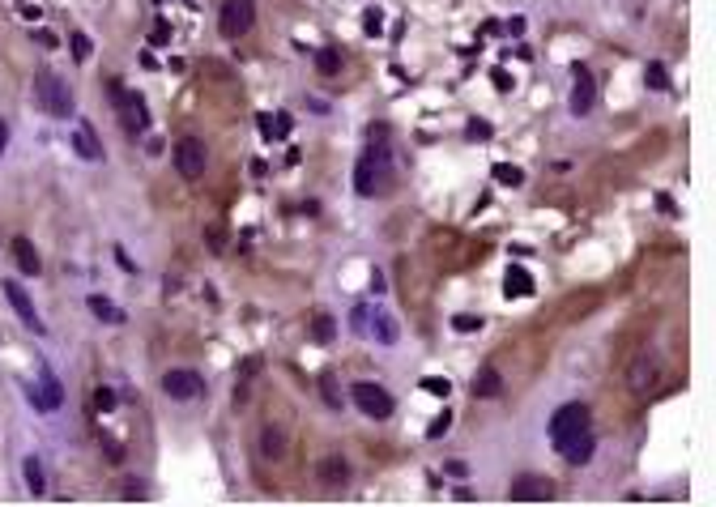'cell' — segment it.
<instances>
[{
  "mask_svg": "<svg viewBox=\"0 0 716 507\" xmlns=\"http://www.w3.org/2000/svg\"><path fill=\"white\" fill-rule=\"evenodd\" d=\"M354 188L363 196H389L397 188V158H393L389 124H371V141H367V154L358 158Z\"/></svg>",
  "mask_w": 716,
  "mask_h": 507,
  "instance_id": "1",
  "label": "cell"
},
{
  "mask_svg": "<svg viewBox=\"0 0 716 507\" xmlns=\"http://www.w3.org/2000/svg\"><path fill=\"white\" fill-rule=\"evenodd\" d=\"M34 102L47 111V116H56V120H69V116H73V90H69L65 77H56L51 69H39V73H34Z\"/></svg>",
  "mask_w": 716,
  "mask_h": 507,
  "instance_id": "2",
  "label": "cell"
},
{
  "mask_svg": "<svg viewBox=\"0 0 716 507\" xmlns=\"http://www.w3.org/2000/svg\"><path fill=\"white\" fill-rule=\"evenodd\" d=\"M112 94H116V111H120V124H124V133H128V137L145 133V128H149L145 98H141V94H133V90H124L120 81H112Z\"/></svg>",
  "mask_w": 716,
  "mask_h": 507,
  "instance_id": "3",
  "label": "cell"
},
{
  "mask_svg": "<svg viewBox=\"0 0 716 507\" xmlns=\"http://www.w3.org/2000/svg\"><path fill=\"white\" fill-rule=\"evenodd\" d=\"M584 431H588V405H580V401L555 410V418H550V439H555V447H563L567 439H576Z\"/></svg>",
  "mask_w": 716,
  "mask_h": 507,
  "instance_id": "4",
  "label": "cell"
},
{
  "mask_svg": "<svg viewBox=\"0 0 716 507\" xmlns=\"http://www.w3.org/2000/svg\"><path fill=\"white\" fill-rule=\"evenodd\" d=\"M256 22V5L252 0H222V13H217V30H222L227 39H239L248 34Z\"/></svg>",
  "mask_w": 716,
  "mask_h": 507,
  "instance_id": "5",
  "label": "cell"
},
{
  "mask_svg": "<svg viewBox=\"0 0 716 507\" xmlns=\"http://www.w3.org/2000/svg\"><path fill=\"white\" fill-rule=\"evenodd\" d=\"M350 397H354V405L367 414V418H375V422H384V418H393V397H389V392H384L379 384H354L350 388Z\"/></svg>",
  "mask_w": 716,
  "mask_h": 507,
  "instance_id": "6",
  "label": "cell"
},
{
  "mask_svg": "<svg viewBox=\"0 0 716 507\" xmlns=\"http://www.w3.org/2000/svg\"><path fill=\"white\" fill-rule=\"evenodd\" d=\"M205 162H209V154H205V141H201V137H180V141H175V171H180L184 180H201V175H205Z\"/></svg>",
  "mask_w": 716,
  "mask_h": 507,
  "instance_id": "7",
  "label": "cell"
},
{
  "mask_svg": "<svg viewBox=\"0 0 716 507\" xmlns=\"http://www.w3.org/2000/svg\"><path fill=\"white\" fill-rule=\"evenodd\" d=\"M162 392H167L171 401H196V397H205V379L196 375V371H167L162 375Z\"/></svg>",
  "mask_w": 716,
  "mask_h": 507,
  "instance_id": "8",
  "label": "cell"
},
{
  "mask_svg": "<svg viewBox=\"0 0 716 507\" xmlns=\"http://www.w3.org/2000/svg\"><path fill=\"white\" fill-rule=\"evenodd\" d=\"M60 401H65L60 379L43 371V375H39V384H30V405H34L39 414H51V410H60Z\"/></svg>",
  "mask_w": 716,
  "mask_h": 507,
  "instance_id": "9",
  "label": "cell"
},
{
  "mask_svg": "<svg viewBox=\"0 0 716 507\" xmlns=\"http://www.w3.org/2000/svg\"><path fill=\"white\" fill-rule=\"evenodd\" d=\"M5 299H9V303H13V311H18V320H22V324H26V328H34V332H39V337H43V332H47V324H43V320H39V311H34V303H30V295H26V290H22V286H18V281H5Z\"/></svg>",
  "mask_w": 716,
  "mask_h": 507,
  "instance_id": "10",
  "label": "cell"
},
{
  "mask_svg": "<svg viewBox=\"0 0 716 507\" xmlns=\"http://www.w3.org/2000/svg\"><path fill=\"white\" fill-rule=\"evenodd\" d=\"M597 102V86H593V73L584 65H576V86H572V111L576 116H588Z\"/></svg>",
  "mask_w": 716,
  "mask_h": 507,
  "instance_id": "11",
  "label": "cell"
},
{
  "mask_svg": "<svg viewBox=\"0 0 716 507\" xmlns=\"http://www.w3.org/2000/svg\"><path fill=\"white\" fill-rule=\"evenodd\" d=\"M73 149L86 158V162H102V141H98V133H94V124H77L73 128Z\"/></svg>",
  "mask_w": 716,
  "mask_h": 507,
  "instance_id": "12",
  "label": "cell"
},
{
  "mask_svg": "<svg viewBox=\"0 0 716 507\" xmlns=\"http://www.w3.org/2000/svg\"><path fill=\"white\" fill-rule=\"evenodd\" d=\"M316 473H320V482H324V486H346V482H350V461H346L342 452H333V457H324V461H320V469H316Z\"/></svg>",
  "mask_w": 716,
  "mask_h": 507,
  "instance_id": "13",
  "label": "cell"
},
{
  "mask_svg": "<svg viewBox=\"0 0 716 507\" xmlns=\"http://www.w3.org/2000/svg\"><path fill=\"white\" fill-rule=\"evenodd\" d=\"M555 494V486H550L546 478H537V473H525L516 486H512V499L516 503H525V499H550Z\"/></svg>",
  "mask_w": 716,
  "mask_h": 507,
  "instance_id": "14",
  "label": "cell"
},
{
  "mask_svg": "<svg viewBox=\"0 0 716 507\" xmlns=\"http://www.w3.org/2000/svg\"><path fill=\"white\" fill-rule=\"evenodd\" d=\"M13 260H18V269H22L26 277H39V273H43V260H39V252H34V243H30L26 235L13 239Z\"/></svg>",
  "mask_w": 716,
  "mask_h": 507,
  "instance_id": "15",
  "label": "cell"
},
{
  "mask_svg": "<svg viewBox=\"0 0 716 507\" xmlns=\"http://www.w3.org/2000/svg\"><path fill=\"white\" fill-rule=\"evenodd\" d=\"M371 332H375V342H379V346H397V337H401L397 320L384 311V307H375V316H371Z\"/></svg>",
  "mask_w": 716,
  "mask_h": 507,
  "instance_id": "16",
  "label": "cell"
},
{
  "mask_svg": "<svg viewBox=\"0 0 716 507\" xmlns=\"http://www.w3.org/2000/svg\"><path fill=\"white\" fill-rule=\"evenodd\" d=\"M504 295H508V299H529V295H533V277H529V269H520V264L508 269V277H504Z\"/></svg>",
  "mask_w": 716,
  "mask_h": 507,
  "instance_id": "17",
  "label": "cell"
},
{
  "mask_svg": "<svg viewBox=\"0 0 716 507\" xmlns=\"http://www.w3.org/2000/svg\"><path fill=\"white\" fill-rule=\"evenodd\" d=\"M311 342H316V346H333V342H337V320L328 316V311H316V316H311Z\"/></svg>",
  "mask_w": 716,
  "mask_h": 507,
  "instance_id": "18",
  "label": "cell"
},
{
  "mask_svg": "<svg viewBox=\"0 0 716 507\" xmlns=\"http://www.w3.org/2000/svg\"><path fill=\"white\" fill-rule=\"evenodd\" d=\"M499 392H504V375L494 367H482L473 379V397H499Z\"/></svg>",
  "mask_w": 716,
  "mask_h": 507,
  "instance_id": "19",
  "label": "cell"
},
{
  "mask_svg": "<svg viewBox=\"0 0 716 507\" xmlns=\"http://www.w3.org/2000/svg\"><path fill=\"white\" fill-rule=\"evenodd\" d=\"M559 452H563V457H567L572 465H584V461L593 457V435L584 431V435H576V439H567V443L559 447Z\"/></svg>",
  "mask_w": 716,
  "mask_h": 507,
  "instance_id": "20",
  "label": "cell"
},
{
  "mask_svg": "<svg viewBox=\"0 0 716 507\" xmlns=\"http://www.w3.org/2000/svg\"><path fill=\"white\" fill-rule=\"evenodd\" d=\"M260 452H264L269 461H282V457H286V439H282V431L264 426V431H260Z\"/></svg>",
  "mask_w": 716,
  "mask_h": 507,
  "instance_id": "21",
  "label": "cell"
},
{
  "mask_svg": "<svg viewBox=\"0 0 716 507\" xmlns=\"http://www.w3.org/2000/svg\"><path fill=\"white\" fill-rule=\"evenodd\" d=\"M90 311H94L98 320H107V324H120V320H124V311H120L112 299H102V295H90Z\"/></svg>",
  "mask_w": 716,
  "mask_h": 507,
  "instance_id": "22",
  "label": "cell"
},
{
  "mask_svg": "<svg viewBox=\"0 0 716 507\" xmlns=\"http://www.w3.org/2000/svg\"><path fill=\"white\" fill-rule=\"evenodd\" d=\"M22 473H26V490H30V494H43L47 478H43V465H39V457H26V461H22Z\"/></svg>",
  "mask_w": 716,
  "mask_h": 507,
  "instance_id": "23",
  "label": "cell"
},
{
  "mask_svg": "<svg viewBox=\"0 0 716 507\" xmlns=\"http://www.w3.org/2000/svg\"><path fill=\"white\" fill-rule=\"evenodd\" d=\"M316 69H320L324 77H333V73L342 69V51H337V47H320V51H316Z\"/></svg>",
  "mask_w": 716,
  "mask_h": 507,
  "instance_id": "24",
  "label": "cell"
},
{
  "mask_svg": "<svg viewBox=\"0 0 716 507\" xmlns=\"http://www.w3.org/2000/svg\"><path fill=\"white\" fill-rule=\"evenodd\" d=\"M320 392H324V401L333 405V410H342V384H337V375H333V371H324V375H320Z\"/></svg>",
  "mask_w": 716,
  "mask_h": 507,
  "instance_id": "25",
  "label": "cell"
},
{
  "mask_svg": "<svg viewBox=\"0 0 716 507\" xmlns=\"http://www.w3.org/2000/svg\"><path fill=\"white\" fill-rule=\"evenodd\" d=\"M494 180L508 184V188H520V184H525V171H520L516 162H499V166H494Z\"/></svg>",
  "mask_w": 716,
  "mask_h": 507,
  "instance_id": "26",
  "label": "cell"
},
{
  "mask_svg": "<svg viewBox=\"0 0 716 507\" xmlns=\"http://www.w3.org/2000/svg\"><path fill=\"white\" fill-rule=\"evenodd\" d=\"M656 384V367L652 363H635V371H631V388L635 392H644V388H652Z\"/></svg>",
  "mask_w": 716,
  "mask_h": 507,
  "instance_id": "27",
  "label": "cell"
},
{
  "mask_svg": "<svg viewBox=\"0 0 716 507\" xmlns=\"http://www.w3.org/2000/svg\"><path fill=\"white\" fill-rule=\"evenodd\" d=\"M644 81H648V90H670L666 65H648V69H644Z\"/></svg>",
  "mask_w": 716,
  "mask_h": 507,
  "instance_id": "28",
  "label": "cell"
},
{
  "mask_svg": "<svg viewBox=\"0 0 716 507\" xmlns=\"http://www.w3.org/2000/svg\"><path fill=\"white\" fill-rule=\"evenodd\" d=\"M94 410H98V414H112V410H116V392H112V388H98V392H94Z\"/></svg>",
  "mask_w": 716,
  "mask_h": 507,
  "instance_id": "29",
  "label": "cell"
},
{
  "mask_svg": "<svg viewBox=\"0 0 716 507\" xmlns=\"http://www.w3.org/2000/svg\"><path fill=\"white\" fill-rule=\"evenodd\" d=\"M69 43H73V60H90V39H86L81 30H73Z\"/></svg>",
  "mask_w": 716,
  "mask_h": 507,
  "instance_id": "30",
  "label": "cell"
},
{
  "mask_svg": "<svg viewBox=\"0 0 716 507\" xmlns=\"http://www.w3.org/2000/svg\"><path fill=\"white\" fill-rule=\"evenodd\" d=\"M465 133H469V141H490V124L486 120H469Z\"/></svg>",
  "mask_w": 716,
  "mask_h": 507,
  "instance_id": "31",
  "label": "cell"
},
{
  "mask_svg": "<svg viewBox=\"0 0 716 507\" xmlns=\"http://www.w3.org/2000/svg\"><path fill=\"white\" fill-rule=\"evenodd\" d=\"M452 328H457V332H478L482 320H478V316H452Z\"/></svg>",
  "mask_w": 716,
  "mask_h": 507,
  "instance_id": "32",
  "label": "cell"
},
{
  "mask_svg": "<svg viewBox=\"0 0 716 507\" xmlns=\"http://www.w3.org/2000/svg\"><path fill=\"white\" fill-rule=\"evenodd\" d=\"M448 426H452V414H448V410H444V414H439V418H435V422H431V426H426V435H431V439H439V435H444V431H448Z\"/></svg>",
  "mask_w": 716,
  "mask_h": 507,
  "instance_id": "33",
  "label": "cell"
},
{
  "mask_svg": "<svg viewBox=\"0 0 716 507\" xmlns=\"http://www.w3.org/2000/svg\"><path fill=\"white\" fill-rule=\"evenodd\" d=\"M422 388H426V392H435V397H448V392H452V384H448V379H422Z\"/></svg>",
  "mask_w": 716,
  "mask_h": 507,
  "instance_id": "34",
  "label": "cell"
},
{
  "mask_svg": "<svg viewBox=\"0 0 716 507\" xmlns=\"http://www.w3.org/2000/svg\"><path fill=\"white\" fill-rule=\"evenodd\" d=\"M149 43H154V47L171 43V26H167V22H158V26H154V34H149Z\"/></svg>",
  "mask_w": 716,
  "mask_h": 507,
  "instance_id": "35",
  "label": "cell"
},
{
  "mask_svg": "<svg viewBox=\"0 0 716 507\" xmlns=\"http://www.w3.org/2000/svg\"><path fill=\"white\" fill-rule=\"evenodd\" d=\"M124 499H145V486H141V482H128V486H124Z\"/></svg>",
  "mask_w": 716,
  "mask_h": 507,
  "instance_id": "36",
  "label": "cell"
},
{
  "mask_svg": "<svg viewBox=\"0 0 716 507\" xmlns=\"http://www.w3.org/2000/svg\"><path fill=\"white\" fill-rule=\"evenodd\" d=\"M444 469H448V473H452V478H465V473H469V469H465V461H448V465H444Z\"/></svg>",
  "mask_w": 716,
  "mask_h": 507,
  "instance_id": "37",
  "label": "cell"
},
{
  "mask_svg": "<svg viewBox=\"0 0 716 507\" xmlns=\"http://www.w3.org/2000/svg\"><path fill=\"white\" fill-rule=\"evenodd\" d=\"M656 205H661V213H670V217H674V213H678V205H674V201H670V196H656Z\"/></svg>",
  "mask_w": 716,
  "mask_h": 507,
  "instance_id": "38",
  "label": "cell"
},
{
  "mask_svg": "<svg viewBox=\"0 0 716 507\" xmlns=\"http://www.w3.org/2000/svg\"><path fill=\"white\" fill-rule=\"evenodd\" d=\"M34 39H39L43 47H56V34H51V30H34Z\"/></svg>",
  "mask_w": 716,
  "mask_h": 507,
  "instance_id": "39",
  "label": "cell"
},
{
  "mask_svg": "<svg viewBox=\"0 0 716 507\" xmlns=\"http://www.w3.org/2000/svg\"><path fill=\"white\" fill-rule=\"evenodd\" d=\"M5 145H9V124L0 120V154H5Z\"/></svg>",
  "mask_w": 716,
  "mask_h": 507,
  "instance_id": "40",
  "label": "cell"
}]
</instances>
